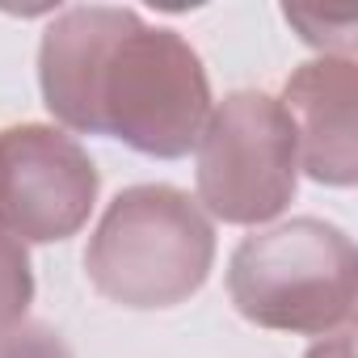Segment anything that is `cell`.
<instances>
[{"mask_svg":"<svg viewBox=\"0 0 358 358\" xmlns=\"http://www.w3.org/2000/svg\"><path fill=\"white\" fill-rule=\"evenodd\" d=\"M215 262V228L177 186L122 190L85 249L89 282L122 308H177L203 291Z\"/></svg>","mask_w":358,"mask_h":358,"instance_id":"cell-1","label":"cell"},{"mask_svg":"<svg viewBox=\"0 0 358 358\" xmlns=\"http://www.w3.org/2000/svg\"><path fill=\"white\" fill-rule=\"evenodd\" d=\"M354 245L324 220H291L253 232L228 262V295L236 312L274 333L329 337L354 320Z\"/></svg>","mask_w":358,"mask_h":358,"instance_id":"cell-2","label":"cell"},{"mask_svg":"<svg viewBox=\"0 0 358 358\" xmlns=\"http://www.w3.org/2000/svg\"><path fill=\"white\" fill-rule=\"evenodd\" d=\"M211 118V80L199 51L169 26L135 17L114 43L97 80V131L127 148L177 160Z\"/></svg>","mask_w":358,"mask_h":358,"instance_id":"cell-3","label":"cell"},{"mask_svg":"<svg viewBox=\"0 0 358 358\" xmlns=\"http://www.w3.org/2000/svg\"><path fill=\"white\" fill-rule=\"evenodd\" d=\"M199 203L241 228L278 220L299 186V148L287 110L262 89L228 93L199 135Z\"/></svg>","mask_w":358,"mask_h":358,"instance_id":"cell-4","label":"cell"},{"mask_svg":"<svg viewBox=\"0 0 358 358\" xmlns=\"http://www.w3.org/2000/svg\"><path fill=\"white\" fill-rule=\"evenodd\" d=\"M97 203V164L89 152L47 127L17 122L0 131V228L22 245L76 236Z\"/></svg>","mask_w":358,"mask_h":358,"instance_id":"cell-5","label":"cell"},{"mask_svg":"<svg viewBox=\"0 0 358 358\" xmlns=\"http://www.w3.org/2000/svg\"><path fill=\"white\" fill-rule=\"evenodd\" d=\"M358 68L350 55H320L299 64L282 85V110L295 131L299 164L320 186L358 182Z\"/></svg>","mask_w":358,"mask_h":358,"instance_id":"cell-6","label":"cell"},{"mask_svg":"<svg viewBox=\"0 0 358 358\" xmlns=\"http://www.w3.org/2000/svg\"><path fill=\"white\" fill-rule=\"evenodd\" d=\"M135 9H114V5H80L64 9L38 47V85H43V106L80 135H101L97 131V80L101 68L122 38V30L135 22Z\"/></svg>","mask_w":358,"mask_h":358,"instance_id":"cell-7","label":"cell"},{"mask_svg":"<svg viewBox=\"0 0 358 358\" xmlns=\"http://www.w3.org/2000/svg\"><path fill=\"white\" fill-rule=\"evenodd\" d=\"M34 303V270L30 253L17 236L0 228V329H13L26 320Z\"/></svg>","mask_w":358,"mask_h":358,"instance_id":"cell-8","label":"cell"},{"mask_svg":"<svg viewBox=\"0 0 358 358\" xmlns=\"http://www.w3.org/2000/svg\"><path fill=\"white\" fill-rule=\"evenodd\" d=\"M0 358H72V350L51 324L22 320L13 329H0Z\"/></svg>","mask_w":358,"mask_h":358,"instance_id":"cell-9","label":"cell"},{"mask_svg":"<svg viewBox=\"0 0 358 358\" xmlns=\"http://www.w3.org/2000/svg\"><path fill=\"white\" fill-rule=\"evenodd\" d=\"M308 358H354V337L350 333H333V337L316 341L308 350Z\"/></svg>","mask_w":358,"mask_h":358,"instance_id":"cell-10","label":"cell"}]
</instances>
